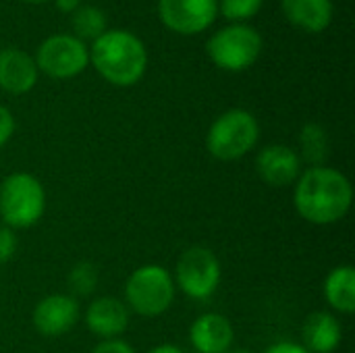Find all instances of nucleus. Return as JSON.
I'll return each instance as SVG.
<instances>
[{"label": "nucleus", "mask_w": 355, "mask_h": 353, "mask_svg": "<svg viewBox=\"0 0 355 353\" xmlns=\"http://www.w3.org/2000/svg\"><path fill=\"white\" fill-rule=\"evenodd\" d=\"M354 202L352 181L337 169L312 166L295 181L293 204L297 214L318 227L335 225L349 212Z\"/></svg>", "instance_id": "obj_1"}, {"label": "nucleus", "mask_w": 355, "mask_h": 353, "mask_svg": "<svg viewBox=\"0 0 355 353\" xmlns=\"http://www.w3.org/2000/svg\"><path fill=\"white\" fill-rule=\"evenodd\" d=\"M89 62L110 85L131 87L146 75L148 50L135 33L125 29H106L92 42Z\"/></svg>", "instance_id": "obj_2"}, {"label": "nucleus", "mask_w": 355, "mask_h": 353, "mask_svg": "<svg viewBox=\"0 0 355 353\" xmlns=\"http://www.w3.org/2000/svg\"><path fill=\"white\" fill-rule=\"evenodd\" d=\"M46 210V191L37 177L12 173L0 183V218L8 229H29Z\"/></svg>", "instance_id": "obj_3"}, {"label": "nucleus", "mask_w": 355, "mask_h": 353, "mask_svg": "<svg viewBox=\"0 0 355 353\" xmlns=\"http://www.w3.org/2000/svg\"><path fill=\"white\" fill-rule=\"evenodd\" d=\"M260 139L258 119L245 108H231L216 117L206 135L208 152L223 162L239 160L250 154Z\"/></svg>", "instance_id": "obj_4"}, {"label": "nucleus", "mask_w": 355, "mask_h": 353, "mask_svg": "<svg viewBox=\"0 0 355 353\" xmlns=\"http://www.w3.org/2000/svg\"><path fill=\"white\" fill-rule=\"evenodd\" d=\"M125 306L141 318L162 316L175 302L173 275L160 264L135 268L125 285Z\"/></svg>", "instance_id": "obj_5"}, {"label": "nucleus", "mask_w": 355, "mask_h": 353, "mask_svg": "<svg viewBox=\"0 0 355 353\" xmlns=\"http://www.w3.org/2000/svg\"><path fill=\"white\" fill-rule=\"evenodd\" d=\"M262 35L248 23H231L214 31L206 44L208 58L223 71L250 69L262 54Z\"/></svg>", "instance_id": "obj_6"}, {"label": "nucleus", "mask_w": 355, "mask_h": 353, "mask_svg": "<svg viewBox=\"0 0 355 353\" xmlns=\"http://www.w3.org/2000/svg\"><path fill=\"white\" fill-rule=\"evenodd\" d=\"M37 71L52 79H73L81 75L89 64V48L73 33L48 35L33 56Z\"/></svg>", "instance_id": "obj_7"}, {"label": "nucleus", "mask_w": 355, "mask_h": 353, "mask_svg": "<svg viewBox=\"0 0 355 353\" xmlns=\"http://www.w3.org/2000/svg\"><path fill=\"white\" fill-rule=\"evenodd\" d=\"M220 262L204 246H193L181 254L175 268V285L191 300H210L220 285Z\"/></svg>", "instance_id": "obj_8"}, {"label": "nucleus", "mask_w": 355, "mask_h": 353, "mask_svg": "<svg viewBox=\"0 0 355 353\" xmlns=\"http://www.w3.org/2000/svg\"><path fill=\"white\" fill-rule=\"evenodd\" d=\"M158 15L173 33L198 35L216 21L218 0H158Z\"/></svg>", "instance_id": "obj_9"}, {"label": "nucleus", "mask_w": 355, "mask_h": 353, "mask_svg": "<svg viewBox=\"0 0 355 353\" xmlns=\"http://www.w3.org/2000/svg\"><path fill=\"white\" fill-rule=\"evenodd\" d=\"M79 318H81V310L77 300L64 293L46 295L44 300L37 302L31 314L33 329L48 339L62 337L79 322Z\"/></svg>", "instance_id": "obj_10"}, {"label": "nucleus", "mask_w": 355, "mask_h": 353, "mask_svg": "<svg viewBox=\"0 0 355 353\" xmlns=\"http://www.w3.org/2000/svg\"><path fill=\"white\" fill-rule=\"evenodd\" d=\"M256 173L270 187H289L302 175V158L293 148L272 144L258 152Z\"/></svg>", "instance_id": "obj_11"}, {"label": "nucleus", "mask_w": 355, "mask_h": 353, "mask_svg": "<svg viewBox=\"0 0 355 353\" xmlns=\"http://www.w3.org/2000/svg\"><path fill=\"white\" fill-rule=\"evenodd\" d=\"M40 71L31 54L19 48L0 50V89L12 96L29 94L37 83Z\"/></svg>", "instance_id": "obj_12"}, {"label": "nucleus", "mask_w": 355, "mask_h": 353, "mask_svg": "<svg viewBox=\"0 0 355 353\" xmlns=\"http://www.w3.org/2000/svg\"><path fill=\"white\" fill-rule=\"evenodd\" d=\"M85 327L102 341L119 339L129 327V308L116 298H98L85 310Z\"/></svg>", "instance_id": "obj_13"}, {"label": "nucleus", "mask_w": 355, "mask_h": 353, "mask_svg": "<svg viewBox=\"0 0 355 353\" xmlns=\"http://www.w3.org/2000/svg\"><path fill=\"white\" fill-rule=\"evenodd\" d=\"M189 341L193 350L200 353H227L233 347L235 331L229 318L216 312H208L191 322Z\"/></svg>", "instance_id": "obj_14"}, {"label": "nucleus", "mask_w": 355, "mask_h": 353, "mask_svg": "<svg viewBox=\"0 0 355 353\" xmlns=\"http://www.w3.org/2000/svg\"><path fill=\"white\" fill-rule=\"evenodd\" d=\"M287 21L306 31L322 33L333 21V0H281Z\"/></svg>", "instance_id": "obj_15"}, {"label": "nucleus", "mask_w": 355, "mask_h": 353, "mask_svg": "<svg viewBox=\"0 0 355 353\" xmlns=\"http://www.w3.org/2000/svg\"><path fill=\"white\" fill-rule=\"evenodd\" d=\"M341 322L331 312H314L302 329L304 347L310 353H333L341 343Z\"/></svg>", "instance_id": "obj_16"}, {"label": "nucleus", "mask_w": 355, "mask_h": 353, "mask_svg": "<svg viewBox=\"0 0 355 353\" xmlns=\"http://www.w3.org/2000/svg\"><path fill=\"white\" fill-rule=\"evenodd\" d=\"M327 304L339 314L355 312V270L352 264H341L333 268L322 285Z\"/></svg>", "instance_id": "obj_17"}, {"label": "nucleus", "mask_w": 355, "mask_h": 353, "mask_svg": "<svg viewBox=\"0 0 355 353\" xmlns=\"http://www.w3.org/2000/svg\"><path fill=\"white\" fill-rule=\"evenodd\" d=\"M300 148H302V160H308L312 166H324V160L331 152L329 133L318 123H308L302 127L300 133Z\"/></svg>", "instance_id": "obj_18"}, {"label": "nucleus", "mask_w": 355, "mask_h": 353, "mask_svg": "<svg viewBox=\"0 0 355 353\" xmlns=\"http://www.w3.org/2000/svg\"><path fill=\"white\" fill-rule=\"evenodd\" d=\"M71 25L75 31V37L81 42L85 40H98L106 29H108V19L102 12V8L94 4H81L73 15H71Z\"/></svg>", "instance_id": "obj_19"}, {"label": "nucleus", "mask_w": 355, "mask_h": 353, "mask_svg": "<svg viewBox=\"0 0 355 353\" xmlns=\"http://www.w3.org/2000/svg\"><path fill=\"white\" fill-rule=\"evenodd\" d=\"M264 0H218V12L231 23H243L256 17L262 8Z\"/></svg>", "instance_id": "obj_20"}, {"label": "nucleus", "mask_w": 355, "mask_h": 353, "mask_svg": "<svg viewBox=\"0 0 355 353\" xmlns=\"http://www.w3.org/2000/svg\"><path fill=\"white\" fill-rule=\"evenodd\" d=\"M98 285V270L89 262H79L69 275V287L77 295H89Z\"/></svg>", "instance_id": "obj_21"}, {"label": "nucleus", "mask_w": 355, "mask_h": 353, "mask_svg": "<svg viewBox=\"0 0 355 353\" xmlns=\"http://www.w3.org/2000/svg\"><path fill=\"white\" fill-rule=\"evenodd\" d=\"M17 254V235L8 227H0V266L10 262Z\"/></svg>", "instance_id": "obj_22"}, {"label": "nucleus", "mask_w": 355, "mask_h": 353, "mask_svg": "<svg viewBox=\"0 0 355 353\" xmlns=\"http://www.w3.org/2000/svg\"><path fill=\"white\" fill-rule=\"evenodd\" d=\"M12 133H15V117L6 106L0 104V148L6 146V141L12 137Z\"/></svg>", "instance_id": "obj_23"}, {"label": "nucleus", "mask_w": 355, "mask_h": 353, "mask_svg": "<svg viewBox=\"0 0 355 353\" xmlns=\"http://www.w3.org/2000/svg\"><path fill=\"white\" fill-rule=\"evenodd\" d=\"M92 353H135L133 347L123 341V339H108V341H102L100 345L94 347Z\"/></svg>", "instance_id": "obj_24"}, {"label": "nucleus", "mask_w": 355, "mask_h": 353, "mask_svg": "<svg viewBox=\"0 0 355 353\" xmlns=\"http://www.w3.org/2000/svg\"><path fill=\"white\" fill-rule=\"evenodd\" d=\"M262 353H310L304 345L300 343H291V341H281V343H275L270 347H266Z\"/></svg>", "instance_id": "obj_25"}, {"label": "nucleus", "mask_w": 355, "mask_h": 353, "mask_svg": "<svg viewBox=\"0 0 355 353\" xmlns=\"http://www.w3.org/2000/svg\"><path fill=\"white\" fill-rule=\"evenodd\" d=\"M54 2H56V8L67 15H73L81 6V0H54Z\"/></svg>", "instance_id": "obj_26"}, {"label": "nucleus", "mask_w": 355, "mask_h": 353, "mask_svg": "<svg viewBox=\"0 0 355 353\" xmlns=\"http://www.w3.org/2000/svg\"><path fill=\"white\" fill-rule=\"evenodd\" d=\"M146 353H185L183 350H179L177 345H168V343H162V345H156L152 350H148Z\"/></svg>", "instance_id": "obj_27"}, {"label": "nucleus", "mask_w": 355, "mask_h": 353, "mask_svg": "<svg viewBox=\"0 0 355 353\" xmlns=\"http://www.w3.org/2000/svg\"><path fill=\"white\" fill-rule=\"evenodd\" d=\"M27 4H44L46 0H25Z\"/></svg>", "instance_id": "obj_28"}, {"label": "nucleus", "mask_w": 355, "mask_h": 353, "mask_svg": "<svg viewBox=\"0 0 355 353\" xmlns=\"http://www.w3.org/2000/svg\"><path fill=\"white\" fill-rule=\"evenodd\" d=\"M227 353H252L250 350H231V352H227Z\"/></svg>", "instance_id": "obj_29"}]
</instances>
